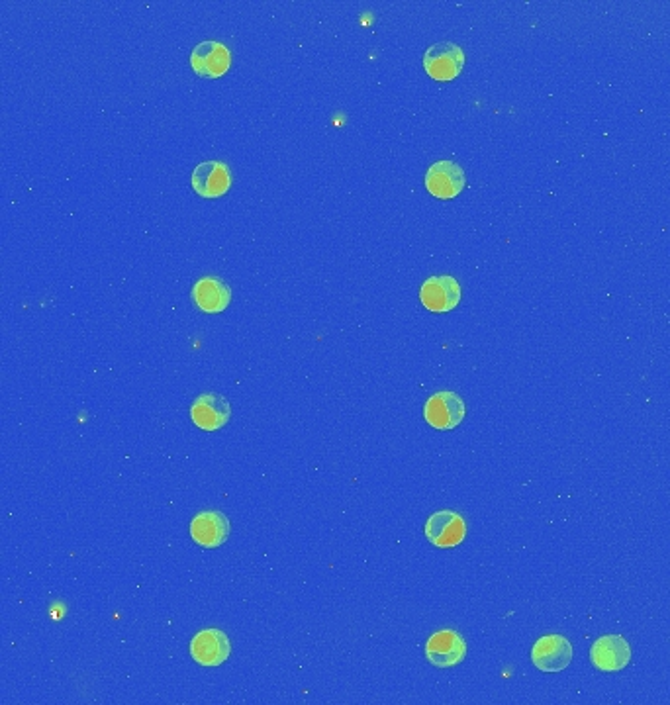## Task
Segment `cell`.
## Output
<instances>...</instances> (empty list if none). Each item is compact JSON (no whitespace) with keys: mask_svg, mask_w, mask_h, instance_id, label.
<instances>
[{"mask_svg":"<svg viewBox=\"0 0 670 705\" xmlns=\"http://www.w3.org/2000/svg\"><path fill=\"white\" fill-rule=\"evenodd\" d=\"M467 408L465 402L461 400L459 394L443 390L435 392L430 396L424 408V418L437 431H449L455 429L459 423L465 420Z\"/></svg>","mask_w":670,"mask_h":705,"instance_id":"1","label":"cell"},{"mask_svg":"<svg viewBox=\"0 0 670 705\" xmlns=\"http://www.w3.org/2000/svg\"><path fill=\"white\" fill-rule=\"evenodd\" d=\"M426 537L433 547L453 549L465 541L467 521L453 510H439L426 521Z\"/></svg>","mask_w":670,"mask_h":705,"instance_id":"2","label":"cell"},{"mask_svg":"<svg viewBox=\"0 0 670 705\" xmlns=\"http://www.w3.org/2000/svg\"><path fill=\"white\" fill-rule=\"evenodd\" d=\"M465 67L463 49L451 42H439L424 55V69L435 81H453Z\"/></svg>","mask_w":670,"mask_h":705,"instance_id":"3","label":"cell"},{"mask_svg":"<svg viewBox=\"0 0 670 705\" xmlns=\"http://www.w3.org/2000/svg\"><path fill=\"white\" fill-rule=\"evenodd\" d=\"M426 657L437 668H451L467 657V641L455 629H441L426 643Z\"/></svg>","mask_w":670,"mask_h":705,"instance_id":"4","label":"cell"},{"mask_svg":"<svg viewBox=\"0 0 670 705\" xmlns=\"http://www.w3.org/2000/svg\"><path fill=\"white\" fill-rule=\"evenodd\" d=\"M531 660L543 672H561L573 660V645L565 635H545L533 645Z\"/></svg>","mask_w":670,"mask_h":705,"instance_id":"5","label":"cell"},{"mask_svg":"<svg viewBox=\"0 0 670 705\" xmlns=\"http://www.w3.org/2000/svg\"><path fill=\"white\" fill-rule=\"evenodd\" d=\"M420 300L435 314L451 312L461 302V284L451 275L430 277L420 288Z\"/></svg>","mask_w":670,"mask_h":705,"instance_id":"6","label":"cell"},{"mask_svg":"<svg viewBox=\"0 0 670 705\" xmlns=\"http://www.w3.org/2000/svg\"><path fill=\"white\" fill-rule=\"evenodd\" d=\"M191 65L198 77L218 79L230 69L232 53L224 44L208 40L192 49Z\"/></svg>","mask_w":670,"mask_h":705,"instance_id":"7","label":"cell"},{"mask_svg":"<svg viewBox=\"0 0 670 705\" xmlns=\"http://www.w3.org/2000/svg\"><path fill=\"white\" fill-rule=\"evenodd\" d=\"M192 188L202 198H220L232 188V171L222 161H204L192 173Z\"/></svg>","mask_w":670,"mask_h":705,"instance_id":"8","label":"cell"},{"mask_svg":"<svg viewBox=\"0 0 670 705\" xmlns=\"http://www.w3.org/2000/svg\"><path fill=\"white\" fill-rule=\"evenodd\" d=\"M465 185H467L465 171L461 169V165L453 161H437L426 173V188L430 190L431 196L441 200L459 196Z\"/></svg>","mask_w":670,"mask_h":705,"instance_id":"9","label":"cell"},{"mask_svg":"<svg viewBox=\"0 0 670 705\" xmlns=\"http://www.w3.org/2000/svg\"><path fill=\"white\" fill-rule=\"evenodd\" d=\"M232 653L230 639L220 629H204L191 641V657L200 666H220Z\"/></svg>","mask_w":670,"mask_h":705,"instance_id":"10","label":"cell"},{"mask_svg":"<svg viewBox=\"0 0 670 705\" xmlns=\"http://www.w3.org/2000/svg\"><path fill=\"white\" fill-rule=\"evenodd\" d=\"M232 408L222 394H202L191 406V418L202 431H216L230 422Z\"/></svg>","mask_w":670,"mask_h":705,"instance_id":"11","label":"cell"},{"mask_svg":"<svg viewBox=\"0 0 670 705\" xmlns=\"http://www.w3.org/2000/svg\"><path fill=\"white\" fill-rule=\"evenodd\" d=\"M191 537L200 547L216 549L230 537V519L222 512L204 510L191 521Z\"/></svg>","mask_w":670,"mask_h":705,"instance_id":"12","label":"cell"},{"mask_svg":"<svg viewBox=\"0 0 670 705\" xmlns=\"http://www.w3.org/2000/svg\"><path fill=\"white\" fill-rule=\"evenodd\" d=\"M592 664L602 672H618L631 660V647L622 635H604L590 649Z\"/></svg>","mask_w":670,"mask_h":705,"instance_id":"13","label":"cell"},{"mask_svg":"<svg viewBox=\"0 0 670 705\" xmlns=\"http://www.w3.org/2000/svg\"><path fill=\"white\" fill-rule=\"evenodd\" d=\"M194 304L206 314H220L232 302V290L226 282L218 277H202L192 286Z\"/></svg>","mask_w":670,"mask_h":705,"instance_id":"14","label":"cell"}]
</instances>
